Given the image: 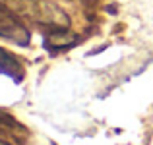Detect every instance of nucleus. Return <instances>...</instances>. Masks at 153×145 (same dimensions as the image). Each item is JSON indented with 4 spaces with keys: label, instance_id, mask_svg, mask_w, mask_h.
I'll return each instance as SVG.
<instances>
[{
    "label": "nucleus",
    "instance_id": "1",
    "mask_svg": "<svg viewBox=\"0 0 153 145\" xmlns=\"http://www.w3.org/2000/svg\"><path fill=\"white\" fill-rule=\"evenodd\" d=\"M2 6H6L19 18L43 27H51L52 31L70 27L68 14L49 0H2Z\"/></svg>",
    "mask_w": 153,
    "mask_h": 145
},
{
    "label": "nucleus",
    "instance_id": "2",
    "mask_svg": "<svg viewBox=\"0 0 153 145\" xmlns=\"http://www.w3.org/2000/svg\"><path fill=\"white\" fill-rule=\"evenodd\" d=\"M0 37L16 43L19 47H27L31 41V35L27 31V27L6 6H0Z\"/></svg>",
    "mask_w": 153,
    "mask_h": 145
},
{
    "label": "nucleus",
    "instance_id": "3",
    "mask_svg": "<svg viewBox=\"0 0 153 145\" xmlns=\"http://www.w3.org/2000/svg\"><path fill=\"white\" fill-rule=\"evenodd\" d=\"M0 74L10 78V79H14V81H22L23 74H25V72H23V66L19 64V60L2 47H0Z\"/></svg>",
    "mask_w": 153,
    "mask_h": 145
},
{
    "label": "nucleus",
    "instance_id": "4",
    "mask_svg": "<svg viewBox=\"0 0 153 145\" xmlns=\"http://www.w3.org/2000/svg\"><path fill=\"white\" fill-rule=\"evenodd\" d=\"M0 145H10V143H6L4 139H0Z\"/></svg>",
    "mask_w": 153,
    "mask_h": 145
}]
</instances>
